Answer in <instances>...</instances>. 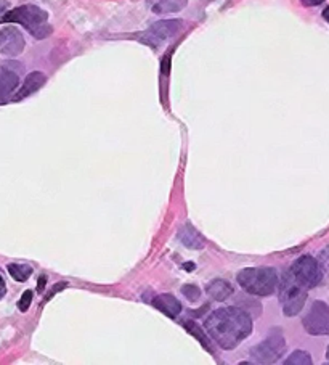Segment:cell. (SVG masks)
<instances>
[{"label":"cell","instance_id":"obj_1","mask_svg":"<svg viewBox=\"0 0 329 365\" xmlns=\"http://www.w3.org/2000/svg\"><path fill=\"white\" fill-rule=\"evenodd\" d=\"M204 329L222 349H235L252 331V317L239 307H222L206 319Z\"/></svg>","mask_w":329,"mask_h":365},{"label":"cell","instance_id":"obj_2","mask_svg":"<svg viewBox=\"0 0 329 365\" xmlns=\"http://www.w3.org/2000/svg\"><path fill=\"white\" fill-rule=\"evenodd\" d=\"M2 23H18L26 28L36 39H46L52 34V26L48 24V14L36 5H21L4 15Z\"/></svg>","mask_w":329,"mask_h":365},{"label":"cell","instance_id":"obj_3","mask_svg":"<svg viewBox=\"0 0 329 365\" xmlns=\"http://www.w3.org/2000/svg\"><path fill=\"white\" fill-rule=\"evenodd\" d=\"M238 283L254 297H271L280 285V277L271 267H251L238 274Z\"/></svg>","mask_w":329,"mask_h":365},{"label":"cell","instance_id":"obj_4","mask_svg":"<svg viewBox=\"0 0 329 365\" xmlns=\"http://www.w3.org/2000/svg\"><path fill=\"white\" fill-rule=\"evenodd\" d=\"M278 288H280L278 299H280L284 316L288 317L297 316V314L303 309V306H306L307 288L302 287L301 283L294 279V275L291 274V270L281 277Z\"/></svg>","mask_w":329,"mask_h":365},{"label":"cell","instance_id":"obj_5","mask_svg":"<svg viewBox=\"0 0 329 365\" xmlns=\"http://www.w3.org/2000/svg\"><path fill=\"white\" fill-rule=\"evenodd\" d=\"M291 274L307 289L318 287L323 280V270L320 267V262L312 256H301L293 264V267H291Z\"/></svg>","mask_w":329,"mask_h":365},{"label":"cell","instance_id":"obj_6","mask_svg":"<svg viewBox=\"0 0 329 365\" xmlns=\"http://www.w3.org/2000/svg\"><path fill=\"white\" fill-rule=\"evenodd\" d=\"M286 352V341L281 333L273 331L261 344L251 349V357L258 364H273Z\"/></svg>","mask_w":329,"mask_h":365},{"label":"cell","instance_id":"obj_7","mask_svg":"<svg viewBox=\"0 0 329 365\" xmlns=\"http://www.w3.org/2000/svg\"><path fill=\"white\" fill-rule=\"evenodd\" d=\"M302 325L308 335H329V306L323 301H315L302 319Z\"/></svg>","mask_w":329,"mask_h":365},{"label":"cell","instance_id":"obj_8","mask_svg":"<svg viewBox=\"0 0 329 365\" xmlns=\"http://www.w3.org/2000/svg\"><path fill=\"white\" fill-rule=\"evenodd\" d=\"M182 24H183V21H179V20L157 21L148 31H145L140 37V41L148 43L150 47L156 48L160 43L170 39V37L179 33V31L182 29Z\"/></svg>","mask_w":329,"mask_h":365},{"label":"cell","instance_id":"obj_9","mask_svg":"<svg viewBox=\"0 0 329 365\" xmlns=\"http://www.w3.org/2000/svg\"><path fill=\"white\" fill-rule=\"evenodd\" d=\"M26 42L21 31L15 26H5L0 29V55L18 56L23 53Z\"/></svg>","mask_w":329,"mask_h":365},{"label":"cell","instance_id":"obj_10","mask_svg":"<svg viewBox=\"0 0 329 365\" xmlns=\"http://www.w3.org/2000/svg\"><path fill=\"white\" fill-rule=\"evenodd\" d=\"M20 86V76L9 66L0 65V103L11 98Z\"/></svg>","mask_w":329,"mask_h":365},{"label":"cell","instance_id":"obj_11","mask_svg":"<svg viewBox=\"0 0 329 365\" xmlns=\"http://www.w3.org/2000/svg\"><path fill=\"white\" fill-rule=\"evenodd\" d=\"M46 83H47L46 74L41 73V71L31 73V74H28L26 79H24L21 89L16 92V96L11 97V100H15V102H20V100H23V98L33 96V93L39 91Z\"/></svg>","mask_w":329,"mask_h":365},{"label":"cell","instance_id":"obj_12","mask_svg":"<svg viewBox=\"0 0 329 365\" xmlns=\"http://www.w3.org/2000/svg\"><path fill=\"white\" fill-rule=\"evenodd\" d=\"M151 304H153L157 311L166 314L170 319L179 317V314L182 311L180 301L172 297V294H157V297H155L153 301H151Z\"/></svg>","mask_w":329,"mask_h":365},{"label":"cell","instance_id":"obj_13","mask_svg":"<svg viewBox=\"0 0 329 365\" xmlns=\"http://www.w3.org/2000/svg\"><path fill=\"white\" fill-rule=\"evenodd\" d=\"M206 293L214 301H225V299H229L233 293H235V289H233L230 282L217 279V280H212L207 283Z\"/></svg>","mask_w":329,"mask_h":365},{"label":"cell","instance_id":"obj_14","mask_svg":"<svg viewBox=\"0 0 329 365\" xmlns=\"http://www.w3.org/2000/svg\"><path fill=\"white\" fill-rule=\"evenodd\" d=\"M188 0H148V7L156 15L175 14L187 7Z\"/></svg>","mask_w":329,"mask_h":365},{"label":"cell","instance_id":"obj_15","mask_svg":"<svg viewBox=\"0 0 329 365\" xmlns=\"http://www.w3.org/2000/svg\"><path fill=\"white\" fill-rule=\"evenodd\" d=\"M179 240L185 245L187 248H192V250H201L204 248V238L201 237V234L192 225H185L180 232H179Z\"/></svg>","mask_w":329,"mask_h":365},{"label":"cell","instance_id":"obj_16","mask_svg":"<svg viewBox=\"0 0 329 365\" xmlns=\"http://www.w3.org/2000/svg\"><path fill=\"white\" fill-rule=\"evenodd\" d=\"M9 274L14 277L16 282H26L31 274H33V267L26 266V264H10Z\"/></svg>","mask_w":329,"mask_h":365},{"label":"cell","instance_id":"obj_17","mask_svg":"<svg viewBox=\"0 0 329 365\" xmlns=\"http://www.w3.org/2000/svg\"><path fill=\"white\" fill-rule=\"evenodd\" d=\"M286 365H310L312 364V357H310L308 352L306 351H294L286 361H284Z\"/></svg>","mask_w":329,"mask_h":365},{"label":"cell","instance_id":"obj_18","mask_svg":"<svg viewBox=\"0 0 329 365\" xmlns=\"http://www.w3.org/2000/svg\"><path fill=\"white\" fill-rule=\"evenodd\" d=\"M185 327H187V330H188L189 333H192V335H194L196 338L199 339V341L202 343V346H204V348H206L207 351H211V352H212V348H211V341H209V339H207V336L204 335V333H201L202 330L199 329L198 325L193 324V322H192V324L187 322V324H185Z\"/></svg>","mask_w":329,"mask_h":365},{"label":"cell","instance_id":"obj_19","mask_svg":"<svg viewBox=\"0 0 329 365\" xmlns=\"http://www.w3.org/2000/svg\"><path fill=\"white\" fill-rule=\"evenodd\" d=\"M182 293H183V297L189 301V303H194V301H198L201 298V289L196 285H183Z\"/></svg>","mask_w":329,"mask_h":365},{"label":"cell","instance_id":"obj_20","mask_svg":"<svg viewBox=\"0 0 329 365\" xmlns=\"http://www.w3.org/2000/svg\"><path fill=\"white\" fill-rule=\"evenodd\" d=\"M31 303H33V292L28 289V292L23 293V297L20 298V301H18V307H20L21 312H26L29 309Z\"/></svg>","mask_w":329,"mask_h":365},{"label":"cell","instance_id":"obj_21","mask_svg":"<svg viewBox=\"0 0 329 365\" xmlns=\"http://www.w3.org/2000/svg\"><path fill=\"white\" fill-rule=\"evenodd\" d=\"M318 262H320V267L323 270V274H326L329 277V247H326L325 250L321 251L320 256H318Z\"/></svg>","mask_w":329,"mask_h":365},{"label":"cell","instance_id":"obj_22","mask_svg":"<svg viewBox=\"0 0 329 365\" xmlns=\"http://www.w3.org/2000/svg\"><path fill=\"white\" fill-rule=\"evenodd\" d=\"M325 2V0H302V4L306 5V7H316V5H320Z\"/></svg>","mask_w":329,"mask_h":365},{"label":"cell","instance_id":"obj_23","mask_svg":"<svg viewBox=\"0 0 329 365\" xmlns=\"http://www.w3.org/2000/svg\"><path fill=\"white\" fill-rule=\"evenodd\" d=\"M5 292H7V288H5V282L2 279V275H0V299H2Z\"/></svg>","mask_w":329,"mask_h":365},{"label":"cell","instance_id":"obj_24","mask_svg":"<svg viewBox=\"0 0 329 365\" xmlns=\"http://www.w3.org/2000/svg\"><path fill=\"white\" fill-rule=\"evenodd\" d=\"M46 280H47L46 275H42L41 279H39V287H37V289H39V292H42V288L46 287Z\"/></svg>","mask_w":329,"mask_h":365},{"label":"cell","instance_id":"obj_25","mask_svg":"<svg viewBox=\"0 0 329 365\" xmlns=\"http://www.w3.org/2000/svg\"><path fill=\"white\" fill-rule=\"evenodd\" d=\"M323 18H325V20L329 23V7H326L325 11H323Z\"/></svg>","mask_w":329,"mask_h":365},{"label":"cell","instance_id":"obj_26","mask_svg":"<svg viewBox=\"0 0 329 365\" xmlns=\"http://www.w3.org/2000/svg\"><path fill=\"white\" fill-rule=\"evenodd\" d=\"M326 357H328V361H329V346H328V351H326Z\"/></svg>","mask_w":329,"mask_h":365}]
</instances>
